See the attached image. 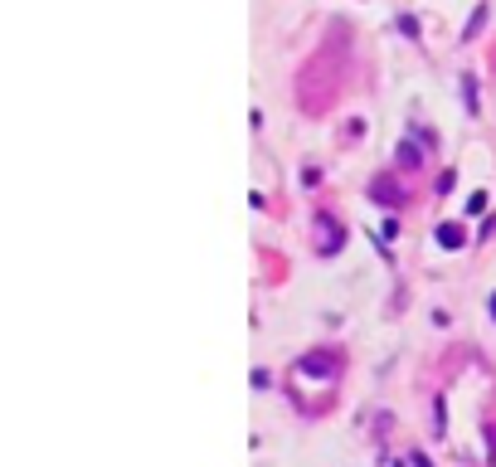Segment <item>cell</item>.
I'll return each instance as SVG.
<instances>
[{"label": "cell", "instance_id": "6da1fadb", "mask_svg": "<svg viewBox=\"0 0 496 467\" xmlns=\"http://www.w3.org/2000/svg\"><path fill=\"white\" fill-rule=\"evenodd\" d=\"M438 243H443V248H462V243H467V229H462V224H443V229H438Z\"/></svg>", "mask_w": 496, "mask_h": 467}, {"label": "cell", "instance_id": "7a4b0ae2", "mask_svg": "<svg viewBox=\"0 0 496 467\" xmlns=\"http://www.w3.org/2000/svg\"><path fill=\"white\" fill-rule=\"evenodd\" d=\"M375 200H399V185H384V180H375Z\"/></svg>", "mask_w": 496, "mask_h": 467}, {"label": "cell", "instance_id": "3957f363", "mask_svg": "<svg viewBox=\"0 0 496 467\" xmlns=\"http://www.w3.org/2000/svg\"><path fill=\"white\" fill-rule=\"evenodd\" d=\"M491 311H496V297H491Z\"/></svg>", "mask_w": 496, "mask_h": 467}]
</instances>
